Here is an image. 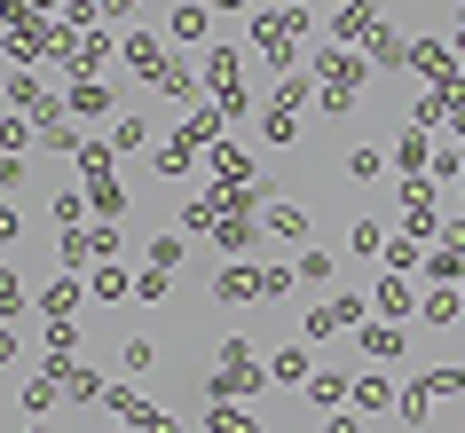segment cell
Listing matches in <instances>:
<instances>
[{
  "mask_svg": "<svg viewBox=\"0 0 465 433\" xmlns=\"http://www.w3.org/2000/svg\"><path fill=\"white\" fill-rule=\"evenodd\" d=\"M284 8H300V0H284Z\"/></svg>",
  "mask_w": 465,
  "mask_h": 433,
  "instance_id": "cell-35",
  "label": "cell"
},
{
  "mask_svg": "<svg viewBox=\"0 0 465 433\" xmlns=\"http://www.w3.org/2000/svg\"><path fill=\"white\" fill-rule=\"evenodd\" d=\"M340 32H347V40H363V32H371V0H347V8H340Z\"/></svg>",
  "mask_w": 465,
  "mask_h": 433,
  "instance_id": "cell-22",
  "label": "cell"
},
{
  "mask_svg": "<svg viewBox=\"0 0 465 433\" xmlns=\"http://www.w3.org/2000/svg\"><path fill=\"white\" fill-rule=\"evenodd\" d=\"M79 213H87V197H79V190L55 197V229H64V237H79Z\"/></svg>",
  "mask_w": 465,
  "mask_h": 433,
  "instance_id": "cell-20",
  "label": "cell"
},
{
  "mask_svg": "<svg viewBox=\"0 0 465 433\" xmlns=\"http://www.w3.org/2000/svg\"><path fill=\"white\" fill-rule=\"evenodd\" d=\"M205 25H213V16H205L197 0H190V8H173V40H205Z\"/></svg>",
  "mask_w": 465,
  "mask_h": 433,
  "instance_id": "cell-18",
  "label": "cell"
},
{
  "mask_svg": "<svg viewBox=\"0 0 465 433\" xmlns=\"http://www.w3.org/2000/svg\"><path fill=\"white\" fill-rule=\"evenodd\" d=\"M213 8H245V0H213Z\"/></svg>",
  "mask_w": 465,
  "mask_h": 433,
  "instance_id": "cell-34",
  "label": "cell"
},
{
  "mask_svg": "<svg viewBox=\"0 0 465 433\" xmlns=\"http://www.w3.org/2000/svg\"><path fill=\"white\" fill-rule=\"evenodd\" d=\"M87 291H95V300H126L134 276H126V268H95V284H87Z\"/></svg>",
  "mask_w": 465,
  "mask_h": 433,
  "instance_id": "cell-17",
  "label": "cell"
},
{
  "mask_svg": "<svg viewBox=\"0 0 465 433\" xmlns=\"http://www.w3.org/2000/svg\"><path fill=\"white\" fill-rule=\"evenodd\" d=\"M426 276H434V284H458V276H465V221H450V229L434 237V252H426Z\"/></svg>",
  "mask_w": 465,
  "mask_h": 433,
  "instance_id": "cell-2",
  "label": "cell"
},
{
  "mask_svg": "<svg viewBox=\"0 0 465 433\" xmlns=\"http://www.w3.org/2000/svg\"><path fill=\"white\" fill-rule=\"evenodd\" d=\"M347 237H355V252H387V229H379V221H355Z\"/></svg>",
  "mask_w": 465,
  "mask_h": 433,
  "instance_id": "cell-25",
  "label": "cell"
},
{
  "mask_svg": "<svg viewBox=\"0 0 465 433\" xmlns=\"http://www.w3.org/2000/svg\"><path fill=\"white\" fill-rule=\"evenodd\" d=\"M292 291V268H261V300H284Z\"/></svg>",
  "mask_w": 465,
  "mask_h": 433,
  "instance_id": "cell-27",
  "label": "cell"
},
{
  "mask_svg": "<svg viewBox=\"0 0 465 433\" xmlns=\"http://www.w3.org/2000/svg\"><path fill=\"white\" fill-rule=\"evenodd\" d=\"M371 308H387V323H402V315H411V291L394 284V276H379V291H371Z\"/></svg>",
  "mask_w": 465,
  "mask_h": 433,
  "instance_id": "cell-13",
  "label": "cell"
},
{
  "mask_svg": "<svg viewBox=\"0 0 465 433\" xmlns=\"http://www.w3.org/2000/svg\"><path fill=\"white\" fill-rule=\"evenodd\" d=\"M331 433H363V426H355V418H331Z\"/></svg>",
  "mask_w": 465,
  "mask_h": 433,
  "instance_id": "cell-33",
  "label": "cell"
},
{
  "mask_svg": "<svg viewBox=\"0 0 465 433\" xmlns=\"http://www.w3.org/2000/svg\"><path fill=\"white\" fill-rule=\"evenodd\" d=\"M261 379H269V370H261V355H252L245 339H221V370L205 386H213V394H252Z\"/></svg>",
  "mask_w": 465,
  "mask_h": 433,
  "instance_id": "cell-1",
  "label": "cell"
},
{
  "mask_svg": "<svg viewBox=\"0 0 465 433\" xmlns=\"http://www.w3.org/2000/svg\"><path fill=\"white\" fill-rule=\"evenodd\" d=\"M292 276H300V284H331V252H300Z\"/></svg>",
  "mask_w": 465,
  "mask_h": 433,
  "instance_id": "cell-21",
  "label": "cell"
},
{
  "mask_svg": "<svg viewBox=\"0 0 465 433\" xmlns=\"http://www.w3.org/2000/svg\"><path fill=\"white\" fill-rule=\"evenodd\" d=\"M0 362H16V331H0Z\"/></svg>",
  "mask_w": 465,
  "mask_h": 433,
  "instance_id": "cell-32",
  "label": "cell"
},
{
  "mask_svg": "<svg viewBox=\"0 0 465 433\" xmlns=\"http://www.w3.org/2000/svg\"><path fill=\"white\" fill-rule=\"evenodd\" d=\"M347 173H355V182H379V173H387V150H347Z\"/></svg>",
  "mask_w": 465,
  "mask_h": 433,
  "instance_id": "cell-15",
  "label": "cell"
},
{
  "mask_svg": "<svg viewBox=\"0 0 465 433\" xmlns=\"http://www.w3.org/2000/svg\"><path fill=\"white\" fill-rule=\"evenodd\" d=\"M25 237V221H16V205H0V244H16Z\"/></svg>",
  "mask_w": 465,
  "mask_h": 433,
  "instance_id": "cell-31",
  "label": "cell"
},
{
  "mask_svg": "<svg viewBox=\"0 0 465 433\" xmlns=\"http://www.w3.org/2000/svg\"><path fill=\"white\" fill-rule=\"evenodd\" d=\"M79 300H87V284H79V276H55L48 291H40V308H48V323H72V308Z\"/></svg>",
  "mask_w": 465,
  "mask_h": 433,
  "instance_id": "cell-6",
  "label": "cell"
},
{
  "mask_svg": "<svg viewBox=\"0 0 465 433\" xmlns=\"http://www.w3.org/2000/svg\"><path fill=\"white\" fill-rule=\"evenodd\" d=\"M119 252V237L111 229H79V237H64V268H79V261H111Z\"/></svg>",
  "mask_w": 465,
  "mask_h": 433,
  "instance_id": "cell-5",
  "label": "cell"
},
{
  "mask_svg": "<svg viewBox=\"0 0 465 433\" xmlns=\"http://www.w3.org/2000/svg\"><path fill=\"white\" fill-rule=\"evenodd\" d=\"M134 300H166V268H143L134 276Z\"/></svg>",
  "mask_w": 465,
  "mask_h": 433,
  "instance_id": "cell-28",
  "label": "cell"
},
{
  "mask_svg": "<svg viewBox=\"0 0 465 433\" xmlns=\"http://www.w3.org/2000/svg\"><path fill=\"white\" fill-rule=\"evenodd\" d=\"M119 362H126V370H150V362H158V347H150V339H126Z\"/></svg>",
  "mask_w": 465,
  "mask_h": 433,
  "instance_id": "cell-26",
  "label": "cell"
},
{
  "mask_svg": "<svg viewBox=\"0 0 465 433\" xmlns=\"http://www.w3.org/2000/svg\"><path fill=\"white\" fill-rule=\"evenodd\" d=\"M126 64H134V72H143V79H166V55H158V40H150V32H134V40H126Z\"/></svg>",
  "mask_w": 465,
  "mask_h": 433,
  "instance_id": "cell-9",
  "label": "cell"
},
{
  "mask_svg": "<svg viewBox=\"0 0 465 433\" xmlns=\"http://www.w3.org/2000/svg\"><path fill=\"white\" fill-rule=\"evenodd\" d=\"M126 433H143V426H126Z\"/></svg>",
  "mask_w": 465,
  "mask_h": 433,
  "instance_id": "cell-36",
  "label": "cell"
},
{
  "mask_svg": "<svg viewBox=\"0 0 465 433\" xmlns=\"http://www.w3.org/2000/svg\"><path fill=\"white\" fill-rule=\"evenodd\" d=\"M300 394H308V402H316V409H323V402H347V394H355V386H347V379H340V370H316V379L300 386Z\"/></svg>",
  "mask_w": 465,
  "mask_h": 433,
  "instance_id": "cell-10",
  "label": "cell"
},
{
  "mask_svg": "<svg viewBox=\"0 0 465 433\" xmlns=\"http://www.w3.org/2000/svg\"><path fill=\"white\" fill-rule=\"evenodd\" d=\"M32 143V126L25 119H0V158H8V150H25Z\"/></svg>",
  "mask_w": 465,
  "mask_h": 433,
  "instance_id": "cell-29",
  "label": "cell"
},
{
  "mask_svg": "<svg viewBox=\"0 0 465 433\" xmlns=\"http://www.w3.org/2000/svg\"><path fill=\"white\" fill-rule=\"evenodd\" d=\"M213 433H261V426H252L245 409H213Z\"/></svg>",
  "mask_w": 465,
  "mask_h": 433,
  "instance_id": "cell-30",
  "label": "cell"
},
{
  "mask_svg": "<svg viewBox=\"0 0 465 433\" xmlns=\"http://www.w3.org/2000/svg\"><path fill=\"white\" fill-rule=\"evenodd\" d=\"M355 402H363V409H387L394 386H387V379H355Z\"/></svg>",
  "mask_w": 465,
  "mask_h": 433,
  "instance_id": "cell-24",
  "label": "cell"
},
{
  "mask_svg": "<svg viewBox=\"0 0 465 433\" xmlns=\"http://www.w3.org/2000/svg\"><path fill=\"white\" fill-rule=\"evenodd\" d=\"M371 64H387V72H394V64H411V48H402L394 32H371Z\"/></svg>",
  "mask_w": 465,
  "mask_h": 433,
  "instance_id": "cell-19",
  "label": "cell"
},
{
  "mask_svg": "<svg viewBox=\"0 0 465 433\" xmlns=\"http://www.w3.org/2000/svg\"><path fill=\"white\" fill-rule=\"evenodd\" d=\"M269 237L300 244V237H308V213H300V205H269Z\"/></svg>",
  "mask_w": 465,
  "mask_h": 433,
  "instance_id": "cell-12",
  "label": "cell"
},
{
  "mask_svg": "<svg viewBox=\"0 0 465 433\" xmlns=\"http://www.w3.org/2000/svg\"><path fill=\"white\" fill-rule=\"evenodd\" d=\"M182 252H190L182 237H150V268H182Z\"/></svg>",
  "mask_w": 465,
  "mask_h": 433,
  "instance_id": "cell-23",
  "label": "cell"
},
{
  "mask_svg": "<svg viewBox=\"0 0 465 433\" xmlns=\"http://www.w3.org/2000/svg\"><path fill=\"white\" fill-rule=\"evenodd\" d=\"M269 379L276 386H308V379H316V370H308V347H276V355H269Z\"/></svg>",
  "mask_w": 465,
  "mask_h": 433,
  "instance_id": "cell-8",
  "label": "cell"
},
{
  "mask_svg": "<svg viewBox=\"0 0 465 433\" xmlns=\"http://www.w3.org/2000/svg\"><path fill=\"white\" fill-rule=\"evenodd\" d=\"M213 134H221V111H197V119H182V150L213 143Z\"/></svg>",
  "mask_w": 465,
  "mask_h": 433,
  "instance_id": "cell-16",
  "label": "cell"
},
{
  "mask_svg": "<svg viewBox=\"0 0 465 433\" xmlns=\"http://www.w3.org/2000/svg\"><path fill=\"white\" fill-rule=\"evenodd\" d=\"M418 315H426V323H458V315H465V291H458V284H441V291H434V300H426Z\"/></svg>",
  "mask_w": 465,
  "mask_h": 433,
  "instance_id": "cell-11",
  "label": "cell"
},
{
  "mask_svg": "<svg viewBox=\"0 0 465 433\" xmlns=\"http://www.w3.org/2000/svg\"><path fill=\"white\" fill-rule=\"evenodd\" d=\"M355 339H363L371 362H394L402 347H411V339H402V323H387V315H379V323H355Z\"/></svg>",
  "mask_w": 465,
  "mask_h": 433,
  "instance_id": "cell-4",
  "label": "cell"
},
{
  "mask_svg": "<svg viewBox=\"0 0 465 433\" xmlns=\"http://www.w3.org/2000/svg\"><path fill=\"white\" fill-rule=\"evenodd\" d=\"M363 308H371V300H355V291H340V300L308 308V339H323V331H347V323H363Z\"/></svg>",
  "mask_w": 465,
  "mask_h": 433,
  "instance_id": "cell-3",
  "label": "cell"
},
{
  "mask_svg": "<svg viewBox=\"0 0 465 433\" xmlns=\"http://www.w3.org/2000/svg\"><path fill=\"white\" fill-rule=\"evenodd\" d=\"M213 300H221V308H245V300H261V268H229V276L213 284Z\"/></svg>",
  "mask_w": 465,
  "mask_h": 433,
  "instance_id": "cell-7",
  "label": "cell"
},
{
  "mask_svg": "<svg viewBox=\"0 0 465 433\" xmlns=\"http://www.w3.org/2000/svg\"><path fill=\"white\" fill-rule=\"evenodd\" d=\"M25 308H32L25 276H16V268H0V315H25Z\"/></svg>",
  "mask_w": 465,
  "mask_h": 433,
  "instance_id": "cell-14",
  "label": "cell"
}]
</instances>
